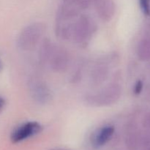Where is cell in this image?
Returning a JSON list of instances; mask_svg holds the SVG:
<instances>
[{"label": "cell", "mask_w": 150, "mask_h": 150, "mask_svg": "<svg viewBox=\"0 0 150 150\" xmlns=\"http://www.w3.org/2000/svg\"><path fill=\"white\" fill-rule=\"evenodd\" d=\"M45 32V26L42 23H35L23 29L18 40V46L24 51L35 48Z\"/></svg>", "instance_id": "obj_1"}, {"label": "cell", "mask_w": 150, "mask_h": 150, "mask_svg": "<svg viewBox=\"0 0 150 150\" xmlns=\"http://www.w3.org/2000/svg\"><path fill=\"white\" fill-rule=\"evenodd\" d=\"M42 130V127L37 122H27L16 128L11 135V141L16 144L38 134Z\"/></svg>", "instance_id": "obj_2"}, {"label": "cell", "mask_w": 150, "mask_h": 150, "mask_svg": "<svg viewBox=\"0 0 150 150\" xmlns=\"http://www.w3.org/2000/svg\"><path fill=\"white\" fill-rule=\"evenodd\" d=\"M120 95V90L118 85H110L98 95L89 98V103L96 105H110L119 99Z\"/></svg>", "instance_id": "obj_3"}, {"label": "cell", "mask_w": 150, "mask_h": 150, "mask_svg": "<svg viewBox=\"0 0 150 150\" xmlns=\"http://www.w3.org/2000/svg\"><path fill=\"white\" fill-rule=\"evenodd\" d=\"M91 21L86 16H81L76 23L73 25L72 36L76 42H84L92 33L93 29V25H92Z\"/></svg>", "instance_id": "obj_4"}, {"label": "cell", "mask_w": 150, "mask_h": 150, "mask_svg": "<svg viewBox=\"0 0 150 150\" xmlns=\"http://www.w3.org/2000/svg\"><path fill=\"white\" fill-rule=\"evenodd\" d=\"M48 60L53 70L62 72L67 69L69 63V56L67 51L62 48H53Z\"/></svg>", "instance_id": "obj_5"}, {"label": "cell", "mask_w": 150, "mask_h": 150, "mask_svg": "<svg viewBox=\"0 0 150 150\" xmlns=\"http://www.w3.org/2000/svg\"><path fill=\"white\" fill-rule=\"evenodd\" d=\"M94 5L97 13L102 20L108 21L114 16L115 6L112 0H95Z\"/></svg>", "instance_id": "obj_6"}, {"label": "cell", "mask_w": 150, "mask_h": 150, "mask_svg": "<svg viewBox=\"0 0 150 150\" xmlns=\"http://www.w3.org/2000/svg\"><path fill=\"white\" fill-rule=\"evenodd\" d=\"M30 87L32 96L39 103H45L51 98L49 89L46 85L41 81L34 80Z\"/></svg>", "instance_id": "obj_7"}, {"label": "cell", "mask_w": 150, "mask_h": 150, "mask_svg": "<svg viewBox=\"0 0 150 150\" xmlns=\"http://www.w3.org/2000/svg\"><path fill=\"white\" fill-rule=\"evenodd\" d=\"M114 131H115V128L114 126L111 125L105 126L102 129H100L95 138L94 144L95 146L97 147H100L108 143L114 135Z\"/></svg>", "instance_id": "obj_8"}, {"label": "cell", "mask_w": 150, "mask_h": 150, "mask_svg": "<svg viewBox=\"0 0 150 150\" xmlns=\"http://www.w3.org/2000/svg\"><path fill=\"white\" fill-rule=\"evenodd\" d=\"M108 70L105 66H99L94 71L93 74L92 75V80L97 84L102 83L107 77Z\"/></svg>", "instance_id": "obj_9"}, {"label": "cell", "mask_w": 150, "mask_h": 150, "mask_svg": "<svg viewBox=\"0 0 150 150\" xmlns=\"http://www.w3.org/2000/svg\"><path fill=\"white\" fill-rule=\"evenodd\" d=\"M140 6L146 16L150 15V0H140Z\"/></svg>", "instance_id": "obj_10"}, {"label": "cell", "mask_w": 150, "mask_h": 150, "mask_svg": "<svg viewBox=\"0 0 150 150\" xmlns=\"http://www.w3.org/2000/svg\"><path fill=\"white\" fill-rule=\"evenodd\" d=\"M142 88H143V83L141 81H139L137 83H136L134 87V93L136 95H139V94L141 93L142 90Z\"/></svg>", "instance_id": "obj_11"}, {"label": "cell", "mask_w": 150, "mask_h": 150, "mask_svg": "<svg viewBox=\"0 0 150 150\" xmlns=\"http://www.w3.org/2000/svg\"><path fill=\"white\" fill-rule=\"evenodd\" d=\"M4 105H5V101H4V100L2 98L0 97V112L2 110V108H4Z\"/></svg>", "instance_id": "obj_12"}, {"label": "cell", "mask_w": 150, "mask_h": 150, "mask_svg": "<svg viewBox=\"0 0 150 150\" xmlns=\"http://www.w3.org/2000/svg\"><path fill=\"white\" fill-rule=\"evenodd\" d=\"M146 150H150V149H146Z\"/></svg>", "instance_id": "obj_13"}]
</instances>
